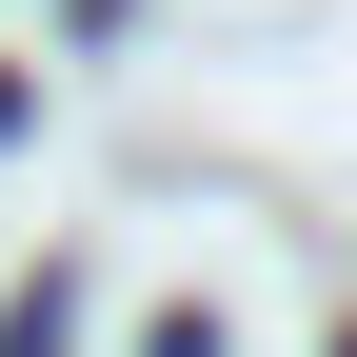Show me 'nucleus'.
<instances>
[{
    "label": "nucleus",
    "mask_w": 357,
    "mask_h": 357,
    "mask_svg": "<svg viewBox=\"0 0 357 357\" xmlns=\"http://www.w3.org/2000/svg\"><path fill=\"white\" fill-rule=\"evenodd\" d=\"M60 318H79V298H60V278H20V298H0V357H60Z\"/></svg>",
    "instance_id": "f257e3e1"
}]
</instances>
